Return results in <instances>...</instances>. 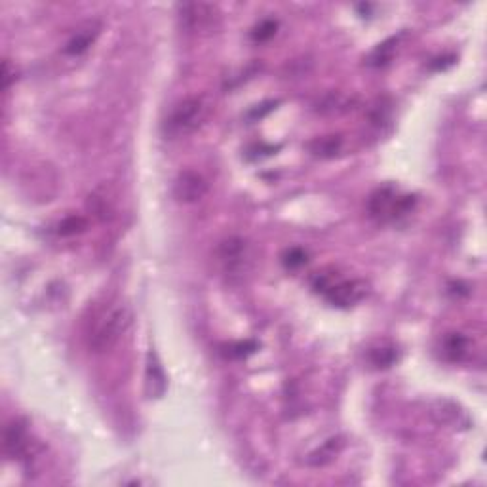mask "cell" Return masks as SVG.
I'll return each instance as SVG.
<instances>
[{"instance_id": "6da1fadb", "label": "cell", "mask_w": 487, "mask_h": 487, "mask_svg": "<svg viewBox=\"0 0 487 487\" xmlns=\"http://www.w3.org/2000/svg\"><path fill=\"white\" fill-rule=\"evenodd\" d=\"M132 309L122 301L105 305L93 316L88 329V347L95 354H105L112 350L132 326Z\"/></svg>"}, {"instance_id": "7a4b0ae2", "label": "cell", "mask_w": 487, "mask_h": 487, "mask_svg": "<svg viewBox=\"0 0 487 487\" xmlns=\"http://www.w3.org/2000/svg\"><path fill=\"white\" fill-rule=\"evenodd\" d=\"M312 288L320 295L326 297L328 303L333 307H341V309H349L368 295V283L363 280H347L335 272L331 274L318 272L316 276L312 278Z\"/></svg>"}, {"instance_id": "3957f363", "label": "cell", "mask_w": 487, "mask_h": 487, "mask_svg": "<svg viewBox=\"0 0 487 487\" xmlns=\"http://www.w3.org/2000/svg\"><path fill=\"white\" fill-rule=\"evenodd\" d=\"M417 204V198L411 194H403L392 185H385L379 187L368 200L369 215L381 223L387 221H394L403 215L411 213V210Z\"/></svg>"}, {"instance_id": "277c9868", "label": "cell", "mask_w": 487, "mask_h": 487, "mask_svg": "<svg viewBox=\"0 0 487 487\" xmlns=\"http://www.w3.org/2000/svg\"><path fill=\"white\" fill-rule=\"evenodd\" d=\"M208 114V105L202 98L183 99L171 109L164 122V133L168 138H185L202 124Z\"/></svg>"}, {"instance_id": "5b68a950", "label": "cell", "mask_w": 487, "mask_h": 487, "mask_svg": "<svg viewBox=\"0 0 487 487\" xmlns=\"http://www.w3.org/2000/svg\"><path fill=\"white\" fill-rule=\"evenodd\" d=\"M219 263L223 267V272L227 276L234 280V278H242L248 270H250L251 253L250 246L244 238L232 236L225 240L218 250Z\"/></svg>"}, {"instance_id": "8992f818", "label": "cell", "mask_w": 487, "mask_h": 487, "mask_svg": "<svg viewBox=\"0 0 487 487\" xmlns=\"http://www.w3.org/2000/svg\"><path fill=\"white\" fill-rule=\"evenodd\" d=\"M181 21L187 31L192 33H204V31H213L219 23L218 6L213 4H181Z\"/></svg>"}, {"instance_id": "52a82bcc", "label": "cell", "mask_w": 487, "mask_h": 487, "mask_svg": "<svg viewBox=\"0 0 487 487\" xmlns=\"http://www.w3.org/2000/svg\"><path fill=\"white\" fill-rule=\"evenodd\" d=\"M208 192V181L198 171L185 170L173 181V196L183 204L202 200Z\"/></svg>"}, {"instance_id": "ba28073f", "label": "cell", "mask_w": 487, "mask_h": 487, "mask_svg": "<svg viewBox=\"0 0 487 487\" xmlns=\"http://www.w3.org/2000/svg\"><path fill=\"white\" fill-rule=\"evenodd\" d=\"M31 446H33V441L27 432L25 422L21 419H13L4 430V453L10 459H27Z\"/></svg>"}, {"instance_id": "9c48e42d", "label": "cell", "mask_w": 487, "mask_h": 487, "mask_svg": "<svg viewBox=\"0 0 487 487\" xmlns=\"http://www.w3.org/2000/svg\"><path fill=\"white\" fill-rule=\"evenodd\" d=\"M99 31H101V25H99L98 21H88V23H86L84 27H80L79 31L71 36V40L67 42L65 53H69V55H80V53H84L86 50L95 42Z\"/></svg>"}, {"instance_id": "30bf717a", "label": "cell", "mask_w": 487, "mask_h": 487, "mask_svg": "<svg viewBox=\"0 0 487 487\" xmlns=\"http://www.w3.org/2000/svg\"><path fill=\"white\" fill-rule=\"evenodd\" d=\"M310 152L318 159H333L342 151V138L341 135H323L310 141Z\"/></svg>"}, {"instance_id": "8fae6325", "label": "cell", "mask_w": 487, "mask_h": 487, "mask_svg": "<svg viewBox=\"0 0 487 487\" xmlns=\"http://www.w3.org/2000/svg\"><path fill=\"white\" fill-rule=\"evenodd\" d=\"M147 385H149V394L151 398H159L166 389V375L162 368H160L159 360H156V354L151 352L149 354V363H147Z\"/></svg>"}, {"instance_id": "7c38bea8", "label": "cell", "mask_w": 487, "mask_h": 487, "mask_svg": "<svg viewBox=\"0 0 487 487\" xmlns=\"http://www.w3.org/2000/svg\"><path fill=\"white\" fill-rule=\"evenodd\" d=\"M352 99L349 95L339 92H331L328 95H323L320 101H318V112L322 114H339V112H345L352 109Z\"/></svg>"}, {"instance_id": "4fadbf2b", "label": "cell", "mask_w": 487, "mask_h": 487, "mask_svg": "<svg viewBox=\"0 0 487 487\" xmlns=\"http://www.w3.org/2000/svg\"><path fill=\"white\" fill-rule=\"evenodd\" d=\"M468 352V339L462 333H451L443 339V354L451 362H461Z\"/></svg>"}, {"instance_id": "5bb4252c", "label": "cell", "mask_w": 487, "mask_h": 487, "mask_svg": "<svg viewBox=\"0 0 487 487\" xmlns=\"http://www.w3.org/2000/svg\"><path fill=\"white\" fill-rule=\"evenodd\" d=\"M398 40H400L398 36H392V39L385 40L382 44H379L373 52L369 53L368 65L369 67L389 65L390 61H392V55H394L396 52V46H398Z\"/></svg>"}, {"instance_id": "9a60e30c", "label": "cell", "mask_w": 487, "mask_h": 487, "mask_svg": "<svg viewBox=\"0 0 487 487\" xmlns=\"http://www.w3.org/2000/svg\"><path fill=\"white\" fill-rule=\"evenodd\" d=\"M396 360H398V352L394 347H377V349L369 350V362L375 368H390L394 366Z\"/></svg>"}, {"instance_id": "2e32d148", "label": "cell", "mask_w": 487, "mask_h": 487, "mask_svg": "<svg viewBox=\"0 0 487 487\" xmlns=\"http://www.w3.org/2000/svg\"><path fill=\"white\" fill-rule=\"evenodd\" d=\"M86 219L76 218V215H71V218H65L58 225V234L60 236H73V234H79L86 229Z\"/></svg>"}, {"instance_id": "e0dca14e", "label": "cell", "mask_w": 487, "mask_h": 487, "mask_svg": "<svg viewBox=\"0 0 487 487\" xmlns=\"http://www.w3.org/2000/svg\"><path fill=\"white\" fill-rule=\"evenodd\" d=\"M337 443H339V440L326 441V446H323V448L318 449L316 453L310 455V459H309L310 465H316V467H320V465H326L328 461H331L337 453V449H335Z\"/></svg>"}, {"instance_id": "ac0fdd59", "label": "cell", "mask_w": 487, "mask_h": 487, "mask_svg": "<svg viewBox=\"0 0 487 487\" xmlns=\"http://www.w3.org/2000/svg\"><path fill=\"white\" fill-rule=\"evenodd\" d=\"M276 29H278V23L272 20H265L261 21L259 25L253 29V33H251V39L255 40V42H267V40H270L274 34H276Z\"/></svg>"}, {"instance_id": "d6986e66", "label": "cell", "mask_w": 487, "mask_h": 487, "mask_svg": "<svg viewBox=\"0 0 487 487\" xmlns=\"http://www.w3.org/2000/svg\"><path fill=\"white\" fill-rule=\"evenodd\" d=\"M307 263V251L301 250V248H291V250L286 251L283 255V265L288 269H299Z\"/></svg>"}, {"instance_id": "ffe728a7", "label": "cell", "mask_w": 487, "mask_h": 487, "mask_svg": "<svg viewBox=\"0 0 487 487\" xmlns=\"http://www.w3.org/2000/svg\"><path fill=\"white\" fill-rule=\"evenodd\" d=\"M13 80H15V71H12L10 61L4 60L2 61V90H4V92L10 88V84H12Z\"/></svg>"}, {"instance_id": "44dd1931", "label": "cell", "mask_w": 487, "mask_h": 487, "mask_svg": "<svg viewBox=\"0 0 487 487\" xmlns=\"http://www.w3.org/2000/svg\"><path fill=\"white\" fill-rule=\"evenodd\" d=\"M257 349V345L255 342H251V341H248V342H238V345H234V347H231V350H229V354L231 356H246V354H250V352H253V350Z\"/></svg>"}]
</instances>
